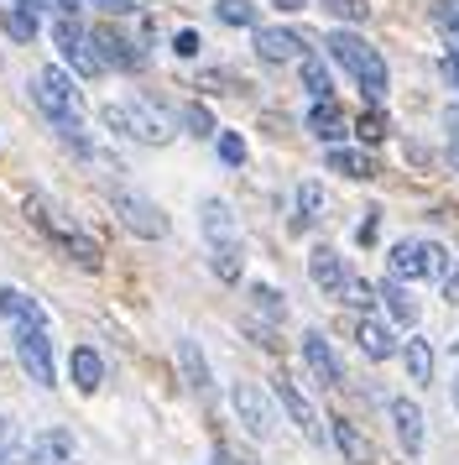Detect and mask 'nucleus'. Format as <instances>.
<instances>
[{"label":"nucleus","instance_id":"obj_11","mask_svg":"<svg viewBox=\"0 0 459 465\" xmlns=\"http://www.w3.org/2000/svg\"><path fill=\"white\" fill-rule=\"evenodd\" d=\"M0 319H5L11 330H26V324H37V330H53L47 309H42L32 293H21V288H0Z\"/></svg>","mask_w":459,"mask_h":465},{"label":"nucleus","instance_id":"obj_23","mask_svg":"<svg viewBox=\"0 0 459 465\" xmlns=\"http://www.w3.org/2000/svg\"><path fill=\"white\" fill-rule=\"evenodd\" d=\"M376 303H386V314H392L396 324H417V303H413V293H407V288H402L396 277L376 288Z\"/></svg>","mask_w":459,"mask_h":465},{"label":"nucleus","instance_id":"obj_39","mask_svg":"<svg viewBox=\"0 0 459 465\" xmlns=\"http://www.w3.org/2000/svg\"><path fill=\"white\" fill-rule=\"evenodd\" d=\"M21 5H32L42 16H73L79 11V0H21Z\"/></svg>","mask_w":459,"mask_h":465},{"label":"nucleus","instance_id":"obj_21","mask_svg":"<svg viewBox=\"0 0 459 465\" xmlns=\"http://www.w3.org/2000/svg\"><path fill=\"white\" fill-rule=\"evenodd\" d=\"M345 126H350V121H345V110L334 105V100H318V105L308 110V131L318 136V142H334V147H339Z\"/></svg>","mask_w":459,"mask_h":465},{"label":"nucleus","instance_id":"obj_18","mask_svg":"<svg viewBox=\"0 0 459 465\" xmlns=\"http://www.w3.org/2000/svg\"><path fill=\"white\" fill-rule=\"evenodd\" d=\"M271 392L282 398V408L292 413V423H298V429H303L308 440H318V413H313V402L303 398V392H298V387H292L288 377H277V381H271Z\"/></svg>","mask_w":459,"mask_h":465},{"label":"nucleus","instance_id":"obj_4","mask_svg":"<svg viewBox=\"0 0 459 465\" xmlns=\"http://www.w3.org/2000/svg\"><path fill=\"white\" fill-rule=\"evenodd\" d=\"M386 267H392L396 282H423V277H444L449 252L438 241H396L386 252Z\"/></svg>","mask_w":459,"mask_h":465},{"label":"nucleus","instance_id":"obj_42","mask_svg":"<svg viewBox=\"0 0 459 465\" xmlns=\"http://www.w3.org/2000/svg\"><path fill=\"white\" fill-rule=\"evenodd\" d=\"M83 5H104V11H115V16H131L142 0H83Z\"/></svg>","mask_w":459,"mask_h":465},{"label":"nucleus","instance_id":"obj_5","mask_svg":"<svg viewBox=\"0 0 459 465\" xmlns=\"http://www.w3.org/2000/svg\"><path fill=\"white\" fill-rule=\"evenodd\" d=\"M53 43H58L63 64L73 68L79 79H100L104 74V58L94 53V37L79 26V16H53Z\"/></svg>","mask_w":459,"mask_h":465},{"label":"nucleus","instance_id":"obj_30","mask_svg":"<svg viewBox=\"0 0 459 465\" xmlns=\"http://www.w3.org/2000/svg\"><path fill=\"white\" fill-rule=\"evenodd\" d=\"M214 16L225 26H256L261 22V11H256L250 0H214Z\"/></svg>","mask_w":459,"mask_h":465},{"label":"nucleus","instance_id":"obj_44","mask_svg":"<svg viewBox=\"0 0 459 465\" xmlns=\"http://www.w3.org/2000/svg\"><path fill=\"white\" fill-rule=\"evenodd\" d=\"M271 5H277V11H303L308 0H271Z\"/></svg>","mask_w":459,"mask_h":465},{"label":"nucleus","instance_id":"obj_7","mask_svg":"<svg viewBox=\"0 0 459 465\" xmlns=\"http://www.w3.org/2000/svg\"><path fill=\"white\" fill-rule=\"evenodd\" d=\"M110 204H115V214H121L125 231H136L142 241H162L167 235V214L146 199V193H131V189H115L110 193Z\"/></svg>","mask_w":459,"mask_h":465},{"label":"nucleus","instance_id":"obj_14","mask_svg":"<svg viewBox=\"0 0 459 465\" xmlns=\"http://www.w3.org/2000/svg\"><path fill=\"white\" fill-rule=\"evenodd\" d=\"M308 277L324 288L329 298H339V288H345V262H339V252L334 246H313V256H308Z\"/></svg>","mask_w":459,"mask_h":465},{"label":"nucleus","instance_id":"obj_33","mask_svg":"<svg viewBox=\"0 0 459 465\" xmlns=\"http://www.w3.org/2000/svg\"><path fill=\"white\" fill-rule=\"evenodd\" d=\"M386 131H392V126H386V115H381V105L360 110V121H355V136H360V142H371V147H376V142H386Z\"/></svg>","mask_w":459,"mask_h":465},{"label":"nucleus","instance_id":"obj_46","mask_svg":"<svg viewBox=\"0 0 459 465\" xmlns=\"http://www.w3.org/2000/svg\"><path fill=\"white\" fill-rule=\"evenodd\" d=\"M454 408H459V381H454Z\"/></svg>","mask_w":459,"mask_h":465},{"label":"nucleus","instance_id":"obj_6","mask_svg":"<svg viewBox=\"0 0 459 465\" xmlns=\"http://www.w3.org/2000/svg\"><path fill=\"white\" fill-rule=\"evenodd\" d=\"M11 340H16V361L26 366V377L37 381V387H53V381H58V366H53V330L26 324V330H11Z\"/></svg>","mask_w":459,"mask_h":465},{"label":"nucleus","instance_id":"obj_27","mask_svg":"<svg viewBox=\"0 0 459 465\" xmlns=\"http://www.w3.org/2000/svg\"><path fill=\"white\" fill-rule=\"evenodd\" d=\"M329 168L345 173V178H376V163L355 147H329Z\"/></svg>","mask_w":459,"mask_h":465},{"label":"nucleus","instance_id":"obj_29","mask_svg":"<svg viewBox=\"0 0 459 465\" xmlns=\"http://www.w3.org/2000/svg\"><path fill=\"white\" fill-rule=\"evenodd\" d=\"M209 267H214V277H220V282H240V241H225V246H214Z\"/></svg>","mask_w":459,"mask_h":465},{"label":"nucleus","instance_id":"obj_32","mask_svg":"<svg viewBox=\"0 0 459 465\" xmlns=\"http://www.w3.org/2000/svg\"><path fill=\"white\" fill-rule=\"evenodd\" d=\"M339 303H350V309H360V314H371V309H376V288L366 282V277H345Z\"/></svg>","mask_w":459,"mask_h":465},{"label":"nucleus","instance_id":"obj_31","mask_svg":"<svg viewBox=\"0 0 459 465\" xmlns=\"http://www.w3.org/2000/svg\"><path fill=\"white\" fill-rule=\"evenodd\" d=\"M324 214V183H298V231Z\"/></svg>","mask_w":459,"mask_h":465},{"label":"nucleus","instance_id":"obj_41","mask_svg":"<svg viewBox=\"0 0 459 465\" xmlns=\"http://www.w3.org/2000/svg\"><path fill=\"white\" fill-rule=\"evenodd\" d=\"M444 303H459V262L444 267Z\"/></svg>","mask_w":459,"mask_h":465},{"label":"nucleus","instance_id":"obj_24","mask_svg":"<svg viewBox=\"0 0 459 465\" xmlns=\"http://www.w3.org/2000/svg\"><path fill=\"white\" fill-rule=\"evenodd\" d=\"M68 371H73V387H79V392H94V387L104 381V361L94 356L89 345H79V351L68 356Z\"/></svg>","mask_w":459,"mask_h":465},{"label":"nucleus","instance_id":"obj_47","mask_svg":"<svg viewBox=\"0 0 459 465\" xmlns=\"http://www.w3.org/2000/svg\"><path fill=\"white\" fill-rule=\"evenodd\" d=\"M0 5H5V0H0Z\"/></svg>","mask_w":459,"mask_h":465},{"label":"nucleus","instance_id":"obj_13","mask_svg":"<svg viewBox=\"0 0 459 465\" xmlns=\"http://www.w3.org/2000/svg\"><path fill=\"white\" fill-rule=\"evenodd\" d=\"M303 361H308V371L324 381V387H339V381H345V366H339L334 345L318 335V330H308V335H303Z\"/></svg>","mask_w":459,"mask_h":465},{"label":"nucleus","instance_id":"obj_17","mask_svg":"<svg viewBox=\"0 0 459 465\" xmlns=\"http://www.w3.org/2000/svg\"><path fill=\"white\" fill-rule=\"evenodd\" d=\"M42 231L53 235V241H58L63 252L73 256V262H79V267H100V241H89V235H79V231H68V225H53V220H37Z\"/></svg>","mask_w":459,"mask_h":465},{"label":"nucleus","instance_id":"obj_25","mask_svg":"<svg viewBox=\"0 0 459 465\" xmlns=\"http://www.w3.org/2000/svg\"><path fill=\"white\" fill-rule=\"evenodd\" d=\"M0 26H5L16 43H32V37H37V11L21 5V0H5V5H0Z\"/></svg>","mask_w":459,"mask_h":465},{"label":"nucleus","instance_id":"obj_40","mask_svg":"<svg viewBox=\"0 0 459 465\" xmlns=\"http://www.w3.org/2000/svg\"><path fill=\"white\" fill-rule=\"evenodd\" d=\"M199 32H193V26H183V32H178V37H172V53H178V58H199Z\"/></svg>","mask_w":459,"mask_h":465},{"label":"nucleus","instance_id":"obj_34","mask_svg":"<svg viewBox=\"0 0 459 465\" xmlns=\"http://www.w3.org/2000/svg\"><path fill=\"white\" fill-rule=\"evenodd\" d=\"M178 121L188 126V136H214V115L204 105H183L178 110Z\"/></svg>","mask_w":459,"mask_h":465},{"label":"nucleus","instance_id":"obj_43","mask_svg":"<svg viewBox=\"0 0 459 465\" xmlns=\"http://www.w3.org/2000/svg\"><path fill=\"white\" fill-rule=\"evenodd\" d=\"M376 214H381V210H366L360 231H355V241H360V246H371V241H376Z\"/></svg>","mask_w":459,"mask_h":465},{"label":"nucleus","instance_id":"obj_16","mask_svg":"<svg viewBox=\"0 0 459 465\" xmlns=\"http://www.w3.org/2000/svg\"><path fill=\"white\" fill-rule=\"evenodd\" d=\"M199 225H204L209 246H225V241H240V231H235V214H230L225 199H204L199 204Z\"/></svg>","mask_w":459,"mask_h":465},{"label":"nucleus","instance_id":"obj_22","mask_svg":"<svg viewBox=\"0 0 459 465\" xmlns=\"http://www.w3.org/2000/svg\"><path fill=\"white\" fill-rule=\"evenodd\" d=\"M178 366H183V377H188V387L193 392H209V361H204V351H199V340H178Z\"/></svg>","mask_w":459,"mask_h":465},{"label":"nucleus","instance_id":"obj_38","mask_svg":"<svg viewBox=\"0 0 459 465\" xmlns=\"http://www.w3.org/2000/svg\"><path fill=\"white\" fill-rule=\"evenodd\" d=\"M214 136H220V157H225L230 168H240V163H246V142H240L235 131H214Z\"/></svg>","mask_w":459,"mask_h":465},{"label":"nucleus","instance_id":"obj_10","mask_svg":"<svg viewBox=\"0 0 459 465\" xmlns=\"http://www.w3.org/2000/svg\"><path fill=\"white\" fill-rule=\"evenodd\" d=\"M89 37H94V53L104 58V68H125V74L146 68V53L131 43V37H121V32H110V26H94Z\"/></svg>","mask_w":459,"mask_h":465},{"label":"nucleus","instance_id":"obj_15","mask_svg":"<svg viewBox=\"0 0 459 465\" xmlns=\"http://www.w3.org/2000/svg\"><path fill=\"white\" fill-rule=\"evenodd\" d=\"M392 423L407 455H423V408L413 398H392Z\"/></svg>","mask_w":459,"mask_h":465},{"label":"nucleus","instance_id":"obj_35","mask_svg":"<svg viewBox=\"0 0 459 465\" xmlns=\"http://www.w3.org/2000/svg\"><path fill=\"white\" fill-rule=\"evenodd\" d=\"M324 11L339 16V22H366V16H371V5H366V0H324Z\"/></svg>","mask_w":459,"mask_h":465},{"label":"nucleus","instance_id":"obj_19","mask_svg":"<svg viewBox=\"0 0 459 465\" xmlns=\"http://www.w3.org/2000/svg\"><path fill=\"white\" fill-rule=\"evenodd\" d=\"M355 345H360V351H366V356L371 361H392L396 356V340H392V330H386V324H381V319H360V324H355Z\"/></svg>","mask_w":459,"mask_h":465},{"label":"nucleus","instance_id":"obj_8","mask_svg":"<svg viewBox=\"0 0 459 465\" xmlns=\"http://www.w3.org/2000/svg\"><path fill=\"white\" fill-rule=\"evenodd\" d=\"M230 408H235V419L246 423L250 440H267L271 434V398L256 381H235V387H230Z\"/></svg>","mask_w":459,"mask_h":465},{"label":"nucleus","instance_id":"obj_20","mask_svg":"<svg viewBox=\"0 0 459 465\" xmlns=\"http://www.w3.org/2000/svg\"><path fill=\"white\" fill-rule=\"evenodd\" d=\"M334 429V444H339V455H345V460L350 465H371L376 460V450H371V440H366V434H360V429H355V423H345V419H329Z\"/></svg>","mask_w":459,"mask_h":465},{"label":"nucleus","instance_id":"obj_1","mask_svg":"<svg viewBox=\"0 0 459 465\" xmlns=\"http://www.w3.org/2000/svg\"><path fill=\"white\" fill-rule=\"evenodd\" d=\"M32 100H37V110L53 121V131H58L63 142L83 147L89 110H83V89H79V79H73L68 68H58V64L37 68V74H32Z\"/></svg>","mask_w":459,"mask_h":465},{"label":"nucleus","instance_id":"obj_36","mask_svg":"<svg viewBox=\"0 0 459 465\" xmlns=\"http://www.w3.org/2000/svg\"><path fill=\"white\" fill-rule=\"evenodd\" d=\"M250 298H256V309H261V314H271V319L288 314V303H282V298H277V288H267V282H256V288H250Z\"/></svg>","mask_w":459,"mask_h":465},{"label":"nucleus","instance_id":"obj_3","mask_svg":"<svg viewBox=\"0 0 459 465\" xmlns=\"http://www.w3.org/2000/svg\"><path fill=\"white\" fill-rule=\"evenodd\" d=\"M104 126L142 147H167L178 136V115L157 100H131V105H104Z\"/></svg>","mask_w":459,"mask_h":465},{"label":"nucleus","instance_id":"obj_45","mask_svg":"<svg viewBox=\"0 0 459 465\" xmlns=\"http://www.w3.org/2000/svg\"><path fill=\"white\" fill-rule=\"evenodd\" d=\"M449 168L459 173V136H454V142H449Z\"/></svg>","mask_w":459,"mask_h":465},{"label":"nucleus","instance_id":"obj_28","mask_svg":"<svg viewBox=\"0 0 459 465\" xmlns=\"http://www.w3.org/2000/svg\"><path fill=\"white\" fill-rule=\"evenodd\" d=\"M298 68H303V89L313 94V105H318V100H334V79H329V68H324V58H313L308 53Z\"/></svg>","mask_w":459,"mask_h":465},{"label":"nucleus","instance_id":"obj_9","mask_svg":"<svg viewBox=\"0 0 459 465\" xmlns=\"http://www.w3.org/2000/svg\"><path fill=\"white\" fill-rule=\"evenodd\" d=\"M256 58L261 64H303L308 43L292 26H256Z\"/></svg>","mask_w":459,"mask_h":465},{"label":"nucleus","instance_id":"obj_12","mask_svg":"<svg viewBox=\"0 0 459 465\" xmlns=\"http://www.w3.org/2000/svg\"><path fill=\"white\" fill-rule=\"evenodd\" d=\"M26 465H73V434L42 429L37 440H26Z\"/></svg>","mask_w":459,"mask_h":465},{"label":"nucleus","instance_id":"obj_37","mask_svg":"<svg viewBox=\"0 0 459 465\" xmlns=\"http://www.w3.org/2000/svg\"><path fill=\"white\" fill-rule=\"evenodd\" d=\"M434 22H438V32H449L459 43V0H438L434 5Z\"/></svg>","mask_w":459,"mask_h":465},{"label":"nucleus","instance_id":"obj_26","mask_svg":"<svg viewBox=\"0 0 459 465\" xmlns=\"http://www.w3.org/2000/svg\"><path fill=\"white\" fill-rule=\"evenodd\" d=\"M402 366H407V377L413 381H434V345L423 335H413L402 345Z\"/></svg>","mask_w":459,"mask_h":465},{"label":"nucleus","instance_id":"obj_2","mask_svg":"<svg viewBox=\"0 0 459 465\" xmlns=\"http://www.w3.org/2000/svg\"><path fill=\"white\" fill-rule=\"evenodd\" d=\"M324 47H329L334 64L355 74V84H360V94H366L371 105H381V100H386V58H381L366 37H355V32H345V26H339V32H329V37H324Z\"/></svg>","mask_w":459,"mask_h":465}]
</instances>
